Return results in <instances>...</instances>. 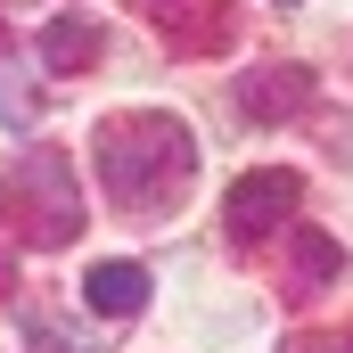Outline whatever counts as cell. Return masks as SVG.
<instances>
[{
  "instance_id": "6da1fadb",
  "label": "cell",
  "mask_w": 353,
  "mask_h": 353,
  "mask_svg": "<svg viewBox=\"0 0 353 353\" xmlns=\"http://www.w3.org/2000/svg\"><path fill=\"white\" fill-rule=\"evenodd\" d=\"M99 173L107 189L140 214V205H165L181 181L197 173V140H189V123L181 115H107L99 123Z\"/></svg>"
},
{
  "instance_id": "7a4b0ae2",
  "label": "cell",
  "mask_w": 353,
  "mask_h": 353,
  "mask_svg": "<svg viewBox=\"0 0 353 353\" xmlns=\"http://www.w3.org/2000/svg\"><path fill=\"white\" fill-rule=\"evenodd\" d=\"M0 222H17L33 247H66L83 230V189L58 148H17L0 165Z\"/></svg>"
},
{
  "instance_id": "3957f363",
  "label": "cell",
  "mask_w": 353,
  "mask_h": 353,
  "mask_svg": "<svg viewBox=\"0 0 353 353\" xmlns=\"http://www.w3.org/2000/svg\"><path fill=\"white\" fill-rule=\"evenodd\" d=\"M296 197H304V173H288V165H255V173L230 181L222 222H230V239H271V230L296 222Z\"/></svg>"
},
{
  "instance_id": "277c9868",
  "label": "cell",
  "mask_w": 353,
  "mask_h": 353,
  "mask_svg": "<svg viewBox=\"0 0 353 353\" xmlns=\"http://www.w3.org/2000/svg\"><path fill=\"white\" fill-rule=\"evenodd\" d=\"M173 50H222L230 41V0H140Z\"/></svg>"
},
{
  "instance_id": "5b68a950",
  "label": "cell",
  "mask_w": 353,
  "mask_h": 353,
  "mask_svg": "<svg viewBox=\"0 0 353 353\" xmlns=\"http://www.w3.org/2000/svg\"><path fill=\"white\" fill-rule=\"evenodd\" d=\"M239 107H247L255 123H288V115L312 107V74H304V66H255V74L239 83Z\"/></svg>"
},
{
  "instance_id": "8992f818",
  "label": "cell",
  "mask_w": 353,
  "mask_h": 353,
  "mask_svg": "<svg viewBox=\"0 0 353 353\" xmlns=\"http://www.w3.org/2000/svg\"><path fill=\"white\" fill-rule=\"evenodd\" d=\"M83 296H90V312L123 321V312H140V304H148V271L123 263V255H107V263H90V271H83Z\"/></svg>"
},
{
  "instance_id": "52a82bcc",
  "label": "cell",
  "mask_w": 353,
  "mask_h": 353,
  "mask_svg": "<svg viewBox=\"0 0 353 353\" xmlns=\"http://www.w3.org/2000/svg\"><path fill=\"white\" fill-rule=\"evenodd\" d=\"M288 255H296V296H312V288H329L345 271V247L329 230H288Z\"/></svg>"
},
{
  "instance_id": "ba28073f",
  "label": "cell",
  "mask_w": 353,
  "mask_h": 353,
  "mask_svg": "<svg viewBox=\"0 0 353 353\" xmlns=\"http://www.w3.org/2000/svg\"><path fill=\"white\" fill-rule=\"evenodd\" d=\"M41 58H50V74H83L90 58H99V25L90 17H58L41 33Z\"/></svg>"
},
{
  "instance_id": "9c48e42d",
  "label": "cell",
  "mask_w": 353,
  "mask_h": 353,
  "mask_svg": "<svg viewBox=\"0 0 353 353\" xmlns=\"http://www.w3.org/2000/svg\"><path fill=\"white\" fill-rule=\"evenodd\" d=\"M33 353H90V345H74L58 321H41V329H33Z\"/></svg>"
},
{
  "instance_id": "30bf717a",
  "label": "cell",
  "mask_w": 353,
  "mask_h": 353,
  "mask_svg": "<svg viewBox=\"0 0 353 353\" xmlns=\"http://www.w3.org/2000/svg\"><path fill=\"white\" fill-rule=\"evenodd\" d=\"M288 353H329V345H321V337H296V345H288Z\"/></svg>"
},
{
  "instance_id": "8fae6325",
  "label": "cell",
  "mask_w": 353,
  "mask_h": 353,
  "mask_svg": "<svg viewBox=\"0 0 353 353\" xmlns=\"http://www.w3.org/2000/svg\"><path fill=\"white\" fill-rule=\"evenodd\" d=\"M8 288H17V271H8V255H0V296H8Z\"/></svg>"
},
{
  "instance_id": "7c38bea8",
  "label": "cell",
  "mask_w": 353,
  "mask_h": 353,
  "mask_svg": "<svg viewBox=\"0 0 353 353\" xmlns=\"http://www.w3.org/2000/svg\"><path fill=\"white\" fill-rule=\"evenodd\" d=\"M345 353H353V337H345Z\"/></svg>"
}]
</instances>
